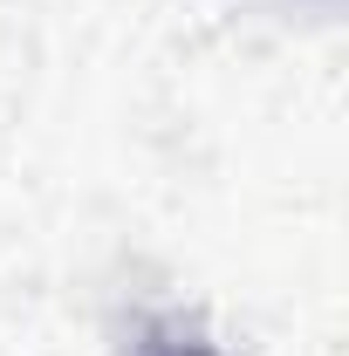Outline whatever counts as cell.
Listing matches in <instances>:
<instances>
[{
  "label": "cell",
  "instance_id": "6da1fadb",
  "mask_svg": "<svg viewBox=\"0 0 349 356\" xmlns=\"http://www.w3.org/2000/svg\"><path fill=\"white\" fill-rule=\"evenodd\" d=\"M172 356H206V350H172Z\"/></svg>",
  "mask_w": 349,
  "mask_h": 356
}]
</instances>
